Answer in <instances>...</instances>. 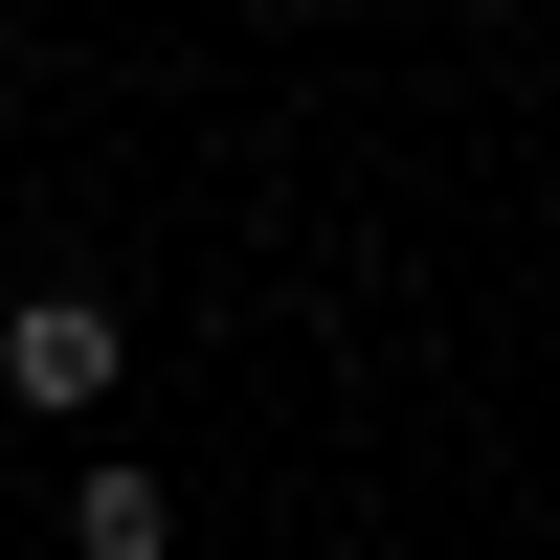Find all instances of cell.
<instances>
[{
  "label": "cell",
  "instance_id": "6da1fadb",
  "mask_svg": "<svg viewBox=\"0 0 560 560\" xmlns=\"http://www.w3.org/2000/svg\"><path fill=\"white\" fill-rule=\"evenodd\" d=\"M113 292H23V314H0V382H23V404H113Z\"/></svg>",
  "mask_w": 560,
  "mask_h": 560
},
{
  "label": "cell",
  "instance_id": "7a4b0ae2",
  "mask_svg": "<svg viewBox=\"0 0 560 560\" xmlns=\"http://www.w3.org/2000/svg\"><path fill=\"white\" fill-rule=\"evenodd\" d=\"M158 538H179V516H158V471H135V448H113V471L68 493V560H158Z\"/></svg>",
  "mask_w": 560,
  "mask_h": 560
}]
</instances>
